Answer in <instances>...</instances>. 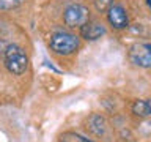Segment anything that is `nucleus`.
Masks as SVG:
<instances>
[{"label": "nucleus", "mask_w": 151, "mask_h": 142, "mask_svg": "<svg viewBox=\"0 0 151 142\" xmlns=\"http://www.w3.org/2000/svg\"><path fill=\"white\" fill-rule=\"evenodd\" d=\"M79 46H80L79 36L68 32H55L50 35V40H49V47L55 54H60V55L74 54L79 49Z\"/></svg>", "instance_id": "1"}, {"label": "nucleus", "mask_w": 151, "mask_h": 142, "mask_svg": "<svg viewBox=\"0 0 151 142\" xmlns=\"http://www.w3.org/2000/svg\"><path fill=\"white\" fill-rule=\"evenodd\" d=\"M5 66L9 73L21 76L27 71L28 68V57L25 51L17 44H9L5 51Z\"/></svg>", "instance_id": "2"}, {"label": "nucleus", "mask_w": 151, "mask_h": 142, "mask_svg": "<svg viewBox=\"0 0 151 142\" xmlns=\"http://www.w3.org/2000/svg\"><path fill=\"white\" fill-rule=\"evenodd\" d=\"M90 19V11L87 7L80 3H73L68 5L63 11V21L68 27L76 28V27H82L85 22H88Z\"/></svg>", "instance_id": "3"}, {"label": "nucleus", "mask_w": 151, "mask_h": 142, "mask_svg": "<svg viewBox=\"0 0 151 142\" xmlns=\"http://www.w3.org/2000/svg\"><path fill=\"white\" fill-rule=\"evenodd\" d=\"M129 62L140 68H150L151 66V46L148 43H134L127 52Z\"/></svg>", "instance_id": "4"}, {"label": "nucleus", "mask_w": 151, "mask_h": 142, "mask_svg": "<svg viewBox=\"0 0 151 142\" xmlns=\"http://www.w3.org/2000/svg\"><path fill=\"white\" fill-rule=\"evenodd\" d=\"M106 13H107L109 24H110L113 28H116V30H123V28H126L127 25H129L127 13L121 5H112Z\"/></svg>", "instance_id": "5"}, {"label": "nucleus", "mask_w": 151, "mask_h": 142, "mask_svg": "<svg viewBox=\"0 0 151 142\" xmlns=\"http://www.w3.org/2000/svg\"><path fill=\"white\" fill-rule=\"evenodd\" d=\"M80 35L87 41H96L98 38L106 35V27L98 21H91V22L88 21L80 27Z\"/></svg>", "instance_id": "6"}, {"label": "nucleus", "mask_w": 151, "mask_h": 142, "mask_svg": "<svg viewBox=\"0 0 151 142\" xmlns=\"http://www.w3.org/2000/svg\"><path fill=\"white\" fill-rule=\"evenodd\" d=\"M88 128H90V131H91L93 134L102 136L104 133H106V120H104L101 115L94 114V115H91L88 118Z\"/></svg>", "instance_id": "7"}, {"label": "nucleus", "mask_w": 151, "mask_h": 142, "mask_svg": "<svg viewBox=\"0 0 151 142\" xmlns=\"http://www.w3.org/2000/svg\"><path fill=\"white\" fill-rule=\"evenodd\" d=\"M132 114L137 117H150L151 115V103L148 99H137L132 104Z\"/></svg>", "instance_id": "8"}, {"label": "nucleus", "mask_w": 151, "mask_h": 142, "mask_svg": "<svg viewBox=\"0 0 151 142\" xmlns=\"http://www.w3.org/2000/svg\"><path fill=\"white\" fill-rule=\"evenodd\" d=\"M58 142H93V141L85 139V137L76 134V133H65V134L60 136Z\"/></svg>", "instance_id": "9"}, {"label": "nucleus", "mask_w": 151, "mask_h": 142, "mask_svg": "<svg viewBox=\"0 0 151 142\" xmlns=\"http://www.w3.org/2000/svg\"><path fill=\"white\" fill-rule=\"evenodd\" d=\"M24 3V0H0V9L8 11V9H14L17 7H21Z\"/></svg>", "instance_id": "10"}, {"label": "nucleus", "mask_w": 151, "mask_h": 142, "mask_svg": "<svg viewBox=\"0 0 151 142\" xmlns=\"http://www.w3.org/2000/svg\"><path fill=\"white\" fill-rule=\"evenodd\" d=\"M113 5V0H94V7L99 13H106Z\"/></svg>", "instance_id": "11"}]
</instances>
